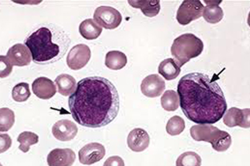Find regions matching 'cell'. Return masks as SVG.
<instances>
[{
  "label": "cell",
  "instance_id": "6da1fadb",
  "mask_svg": "<svg viewBox=\"0 0 250 166\" xmlns=\"http://www.w3.org/2000/svg\"><path fill=\"white\" fill-rule=\"evenodd\" d=\"M74 121L83 127L100 128L116 118L120 111V96L112 82L101 76L80 80L68 98Z\"/></svg>",
  "mask_w": 250,
  "mask_h": 166
},
{
  "label": "cell",
  "instance_id": "7a4b0ae2",
  "mask_svg": "<svg viewBox=\"0 0 250 166\" xmlns=\"http://www.w3.org/2000/svg\"><path fill=\"white\" fill-rule=\"evenodd\" d=\"M179 105L189 121L214 124L227 111L225 94L217 82L202 73H191L178 83Z\"/></svg>",
  "mask_w": 250,
  "mask_h": 166
},
{
  "label": "cell",
  "instance_id": "3957f363",
  "mask_svg": "<svg viewBox=\"0 0 250 166\" xmlns=\"http://www.w3.org/2000/svg\"><path fill=\"white\" fill-rule=\"evenodd\" d=\"M69 42V38L61 30L41 27L29 35L25 45L31 53L34 62L44 65L54 63L62 58Z\"/></svg>",
  "mask_w": 250,
  "mask_h": 166
},
{
  "label": "cell",
  "instance_id": "277c9868",
  "mask_svg": "<svg viewBox=\"0 0 250 166\" xmlns=\"http://www.w3.org/2000/svg\"><path fill=\"white\" fill-rule=\"evenodd\" d=\"M204 42L194 34L180 35L173 41L171 47V54L175 57L180 67L186 64L192 58H195L202 54Z\"/></svg>",
  "mask_w": 250,
  "mask_h": 166
},
{
  "label": "cell",
  "instance_id": "5b68a950",
  "mask_svg": "<svg viewBox=\"0 0 250 166\" xmlns=\"http://www.w3.org/2000/svg\"><path fill=\"white\" fill-rule=\"evenodd\" d=\"M205 6L199 0H185L177 11V21L180 25H188L201 18Z\"/></svg>",
  "mask_w": 250,
  "mask_h": 166
},
{
  "label": "cell",
  "instance_id": "8992f818",
  "mask_svg": "<svg viewBox=\"0 0 250 166\" xmlns=\"http://www.w3.org/2000/svg\"><path fill=\"white\" fill-rule=\"evenodd\" d=\"M94 19L97 24L108 30H112L121 24L122 15L113 7L100 6L94 12Z\"/></svg>",
  "mask_w": 250,
  "mask_h": 166
},
{
  "label": "cell",
  "instance_id": "52a82bcc",
  "mask_svg": "<svg viewBox=\"0 0 250 166\" xmlns=\"http://www.w3.org/2000/svg\"><path fill=\"white\" fill-rule=\"evenodd\" d=\"M91 57V51L88 46L79 44L72 48L67 56V64L72 70H80L88 64Z\"/></svg>",
  "mask_w": 250,
  "mask_h": 166
},
{
  "label": "cell",
  "instance_id": "ba28073f",
  "mask_svg": "<svg viewBox=\"0 0 250 166\" xmlns=\"http://www.w3.org/2000/svg\"><path fill=\"white\" fill-rule=\"evenodd\" d=\"M105 148L100 143H89L79 151L80 163L84 166H91L101 161L105 156Z\"/></svg>",
  "mask_w": 250,
  "mask_h": 166
},
{
  "label": "cell",
  "instance_id": "9c48e42d",
  "mask_svg": "<svg viewBox=\"0 0 250 166\" xmlns=\"http://www.w3.org/2000/svg\"><path fill=\"white\" fill-rule=\"evenodd\" d=\"M250 113L249 108L239 109L232 107L226 111L224 115V123L229 127H240L243 128H250Z\"/></svg>",
  "mask_w": 250,
  "mask_h": 166
},
{
  "label": "cell",
  "instance_id": "30bf717a",
  "mask_svg": "<svg viewBox=\"0 0 250 166\" xmlns=\"http://www.w3.org/2000/svg\"><path fill=\"white\" fill-rule=\"evenodd\" d=\"M165 87V82L161 76L157 74H152L143 80L141 92L147 97L155 98L164 92Z\"/></svg>",
  "mask_w": 250,
  "mask_h": 166
},
{
  "label": "cell",
  "instance_id": "8fae6325",
  "mask_svg": "<svg viewBox=\"0 0 250 166\" xmlns=\"http://www.w3.org/2000/svg\"><path fill=\"white\" fill-rule=\"evenodd\" d=\"M52 133L60 141H69L75 138L78 134V127L75 123L63 119L57 121L53 126Z\"/></svg>",
  "mask_w": 250,
  "mask_h": 166
},
{
  "label": "cell",
  "instance_id": "7c38bea8",
  "mask_svg": "<svg viewBox=\"0 0 250 166\" xmlns=\"http://www.w3.org/2000/svg\"><path fill=\"white\" fill-rule=\"evenodd\" d=\"M7 56L12 65L17 67L28 66L33 60L31 53L28 47L21 43H17L9 48L7 53Z\"/></svg>",
  "mask_w": 250,
  "mask_h": 166
},
{
  "label": "cell",
  "instance_id": "4fadbf2b",
  "mask_svg": "<svg viewBox=\"0 0 250 166\" xmlns=\"http://www.w3.org/2000/svg\"><path fill=\"white\" fill-rule=\"evenodd\" d=\"M32 90L35 96L43 100L52 98L58 91L54 82L45 76L35 79L32 84Z\"/></svg>",
  "mask_w": 250,
  "mask_h": 166
},
{
  "label": "cell",
  "instance_id": "5bb4252c",
  "mask_svg": "<svg viewBox=\"0 0 250 166\" xmlns=\"http://www.w3.org/2000/svg\"><path fill=\"white\" fill-rule=\"evenodd\" d=\"M76 155L71 149H54L49 152L47 162L49 166H73Z\"/></svg>",
  "mask_w": 250,
  "mask_h": 166
},
{
  "label": "cell",
  "instance_id": "9a60e30c",
  "mask_svg": "<svg viewBox=\"0 0 250 166\" xmlns=\"http://www.w3.org/2000/svg\"><path fill=\"white\" fill-rule=\"evenodd\" d=\"M150 138L147 131L141 128L132 129L128 135L127 143L129 149L134 152H142L148 148Z\"/></svg>",
  "mask_w": 250,
  "mask_h": 166
},
{
  "label": "cell",
  "instance_id": "2e32d148",
  "mask_svg": "<svg viewBox=\"0 0 250 166\" xmlns=\"http://www.w3.org/2000/svg\"><path fill=\"white\" fill-rule=\"evenodd\" d=\"M221 129L213 127L212 124H198L191 127L190 135L196 141H205L212 143L216 138Z\"/></svg>",
  "mask_w": 250,
  "mask_h": 166
},
{
  "label": "cell",
  "instance_id": "e0dca14e",
  "mask_svg": "<svg viewBox=\"0 0 250 166\" xmlns=\"http://www.w3.org/2000/svg\"><path fill=\"white\" fill-rule=\"evenodd\" d=\"M129 5L135 9H140L145 16L153 18L160 12L159 0H128Z\"/></svg>",
  "mask_w": 250,
  "mask_h": 166
},
{
  "label": "cell",
  "instance_id": "ac0fdd59",
  "mask_svg": "<svg viewBox=\"0 0 250 166\" xmlns=\"http://www.w3.org/2000/svg\"><path fill=\"white\" fill-rule=\"evenodd\" d=\"M221 2V0H219V1H205V3H207V6L204 9L202 15L205 21H207L208 23L216 24L223 19L224 11L219 7V3Z\"/></svg>",
  "mask_w": 250,
  "mask_h": 166
},
{
  "label": "cell",
  "instance_id": "d6986e66",
  "mask_svg": "<svg viewBox=\"0 0 250 166\" xmlns=\"http://www.w3.org/2000/svg\"><path fill=\"white\" fill-rule=\"evenodd\" d=\"M159 74L165 77V80L171 81L176 79L181 73V67L176 60L167 58L161 62L159 66Z\"/></svg>",
  "mask_w": 250,
  "mask_h": 166
},
{
  "label": "cell",
  "instance_id": "ffe728a7",
  "mask_svg": "<svg viewBox=\"0 0 250 166\" xmlns=\"http://www.w3.org/2000/svg\"><path fill=\"white\" fill-rule=\"evenodd\" d=\"M58 92L64 96H70L77 88V82L73 76L68 74H61L55 79Z\"/></svg>",
  "mask_w": 250,
  "mask_h": 166
},
{
  "label": "cell",
  "instance_id": "44dd1931",
  "mask_svg": "<svg viewBox=\"0 0 250 166\" xmlns=\"http://www.w3.org/2000/svg\"><path fill=\"white\" fill-rule=\"evenodd\" d=\"M80 34L83 38L88 40L96 39L102 34V28L97 24L94 20L88 18L80 23Z\"/></svg>",
  "mask_w": 250,
  "mask_h": 166
},
{
  "label": "cell",
  "instance_id": "7402d4cb",
  "mask_svg": "<svg viewBox=\"0 0 250 166\" xmlns=\"http://www.w3.org/2000/svg\"><path fill=\"white\" fill-rule=\"evenodd\" d=\"M127 56L120 51H110L106 54L105 65L111 70H120L127 64Z\"/></svg>",
  "mask_w": 250,
  "mask_h": 166
},
{
  "label": "cell",
  "instance_id": "603a6c76",
  "mask_svg": "<svg viewBox=\"0 0 250 166\" xmlns=\"http://www.w3.org/2000/svg\"><path fill=\"white\" fill-rule=\"evenodd\" d=\"M161 105L167 111H175L179 106L178 93L173 90L166 91L161 97Z\"/></svg>",
  "mask_w": 250,
  "mask_h": 166
},
{
  "label": "cell",
  "instance_id": "cb8c5ba5",
  "mask_svg": "<svg viewBox=\"0 0 250 166\" xmlns=\"http://www.w3.org/2000/svg\"><path fill=\"white\" fill-rule=\"evenodd\" d=\"M17 141L19 143H20L19 149L23 153H27L29 151L31 146L39 143L40 138H39V135H36L35 133L24 131L18 136Z\"/></svg>",
  "mask_w": 250,
  "mask_h": 166
},
{
  "label": "cell",
  "instance_id": "d4e9b609",
  "mask_svg": "<svg viewBox=\"0 0 250 166\" xmlns=\"http://www.w3.org/2000/svg\"><path fill=\"white\" fill-rule=\"evenodd\" d=\"M232 144V137L229 133L220 130L215 140L211 143L214 150L219 152H225L230 147Z\"/></svg>",
  "mask_w": 250,
  "mask_h": 166
},
{
  "label": "cell",
  "instance_id": "484cf974",
  "mask_svg": "<svg viewBox=\"0 0 250 166\" xmlns=\"http://www.w3.org/2000/svg\"><path fill=\"white\" fill-rule=\"evenodd\" d=\"M15 121V112L7 107H3L0 110V130L8 131L11 129Z\"/></svg>",
  "mask_w": 250,
  "mask_h": 166
},
{
  "label": "cell",
  "instance_id": "4316f807",
  "mask_svg": "<svg viewBox=\"0 0 250 166\" xmlns=\"http://www.w3.org/2000/svg\"><path fill=\"white\" fill-rule=\"evenodd\" d=\"M185 122L182 117H180L179 115H174L172 116L168 120L167 126H166V131L168 135L172 136L179 135L185 130Z\"/></svg>",
  "mask_w": 250,
  "mask_h": 166
},
{
  "label": "cell",
  "instance_id": "83f0119b",
  "mask_svg": "<svg viewBox=\"0 0 250 166\" xmlns=\"http://www.w3.org/2000/svg\"><path fill=\"white\" fill-rule=\"evenodd\" d=\"M31 95L29 90V83L26 82H20L16 85L12 91V97L15 102H26Z\"/></svg>",
  "mask_w": 250,
  "mask_h": 166
},
{
  "label": "cell",
  "instance_id": "f1b7e54d",
  "mask_svg": "<svg viewBox=\"0 0 250 166\" xmlns=\"http://www.w3.org/2000/svg\"><path fill=\"white\" fill-rule=\"evenodd\" d=\"M202 160L197 153L188 151L180 155L176 161L177 166H200Z\"/></svg>",
  "mask_w": 250,
  "mask_h": 166
},
{
  "label": "cell",
  "instance_id": "f546056e",
  "mask_svg": "<svg viewBox=\"0 0 250 166\" xmlns=\"http://www.w3.org/2000/svg\"><path fill=\"white\" fill-rule=\"evenodd\" d=\"M0 60H1V78H4L11 74L13 65L7 56L2 55L0 56Z\"/></svg>",
  "mask_w": 250,
  "mask_h": 166
},
{
  "label": "cell",
  "instance_id": "4dcf8cb0",
  "mask_svg": "<svg viewBox=\"0 0 250 166\" xmlns=\"http://www.w3.org/2000/svg\"><path fill=\"white\" fill-rule=\"evenodd\" d=\"M0 138H1V150H0V152H5L6 150H8L11 147V138L8 134H1Z\"/></svg>",
  "mask_w": 250,
  "mask_h": 166
},
{
  "label": "cell",
  "instance_id": "1f68e13d",
  "mask_svg": "<svg viewBox=\"0 0 250 166\" xmlns=\"http://www.w3.org/2000/svg\"><path fill=\"white\" fill-rule=\"evenodd\" d=\"M104 166H125V162L122 160V158L120 156H112V157L108 158V160L105 161V163L104 164Z\"/></svg>",
  "mask_w": 250,
  "mask_h": 166
}]
</instances>
